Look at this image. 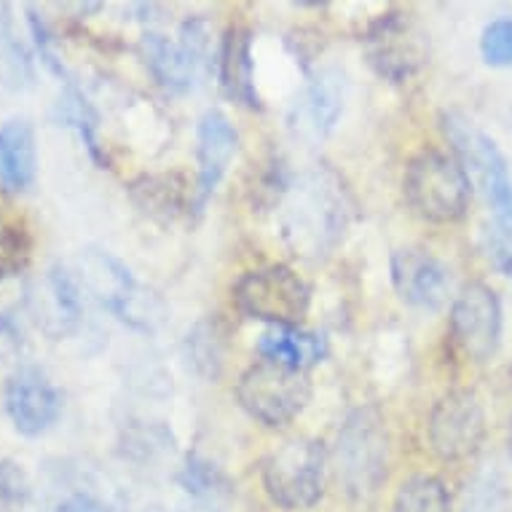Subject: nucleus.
I'll use <instances>...</instances> for the list:
<instances>
[{"label":"nucleus","mask_w":512,"mask_h":512,"mask_svg":"<svg viewBox=\"0 0 512 512\" xmlns=\"http://www.w3.org/2000/svg\"><path fill=\"white\" fill-rule=\"evenodd\" d=\"M30 247L33 244L25 226H0V279L25 269Z\"/></svg>","instance_id":"nucleus-23"},{"label":"nucleus","mask_w":512,"mask_h":512,"mask_svg":"<svg viewBox=\"0 0 512 512\" xmlns=\"http://www.w3.org/2000/svg\"><path fill=\"white\" fill-rule=\"evenodd\" d=\"M311 397L309 376L279 362H255L236 384V400L252 419L266 427H282L306 408Z\"/></svg>","instance_id":"nucleus-3"},{"label":"nucleus","mask_w":512,"mask_h":512,"mask_svg":"<svg viewBox=\"0 0 512 512\" xmlns=\"http://www.w3.org/2000/svg\"><path fill=\"white\" fill-rule=\"evenodd\" d=\"M30 311L38 328L51 338H65L81 322V295L76 279L62 266H51L33 287H30Z\"/></svg>","instance_id":"nucleus-12"},{"label":"nucleus","mask_w":512,"mask_h":512,"mask_svg":"<svg viewBox=\"0 0 512 512\" xmlns=\"http://www.w3.org/2000/svg\"><path fill=\"white\" fill-rule=\"evenodd\" d=\"M392 512H451V496L440 478L413 475L397 488Z\"/></svg>","instance_id":"nucleus-20"},{"label":"nucleus","mask_w":512,"mask_h":512,"mask_svg":"<svg viewBox=\"0 0 512 512\" xmlns=\"http://www.w3.org/2000/svg\"><path fill=\"white\" fill-rule=\"evenodd\" d=\"M325 445L311 437L290 440L263 464V483L279 507L309 510L325 491Z\"/></svg>","instance_id":"nucleus-4"},{"label":"nucleus","mask_w":512,"mask_h":512,"mask_svg":"<svg viewBox=\"0 0 512 512\" xmlns=\"http://www.w3.org/2000/svg\"><path fill=\"white\" fill-rule=\"evenodd\" d=\"M443 126L445 135L459 153L462 167L478 177L488 204L494 207L499 226L512 234V177L502 151L496 148V143L486 132H480L472 121L456 116V113H448L443 118Z\"/></svg>","instance_id":"nucleus-6"},{"label":"nucleus","mask_w":512,"mask_h":512,"mask_svg":"<svg viewBox=\"0 0 512 512\" xmlns=\"http://www.w3.org/2000/svg\"><path fill=\"white\" fill-rule=\"evenodd\" d=\"M38 151L33 124L25 118H11L0 124V188L6 194H22L35 180Z\"/></svg>","instance_id":"nucleus-15"},{"label":"nucleus","mask_w":512,"mask_h":512,"mask_svg":"<svg viewBox=\"0 0 512 512\" xmlns=\"http://www.w3.org/2000/svg\"><path fill=\"white\" fill-rule=\"evenodd\" d=\"M464 512H504V510H502V504H499V499H496L494 491H483V494L475 496L472 502H467Z\"/></svg>","instance_id":"nucleus-30"},{"label":"nucleus","mask_w":512,"mask_h":512,"mask_svg":"<svg viewBox=\"0 0 512 512\" xmlns=\"http://www.w3.org/2000/svg\"><path fill=\"white\" fill-rule=\"evenodd\" d=\"M392 282L405 303L419 309H437L448 295L451 274L432 252L408 247L392 255Z\"/></svg>","instance_id":"nucleus-13"},{"label":"nucleus","mask_w":512,"mask_h":512,"mask_svg":"<svg viewBox=\"0 0 512 512\" xmlns=\"http://www.w3.org/2000/svg\"><path fill=\"white\" fill-rule=\"evenodd\" d=\"M3 405L17 432L27 437L43 435L62 413V392L41 368L22 365L9 376Z\"/></svg>","instance_id":"nucleus-11"},{"label":"nucleus","mask_w":512,"mask_h":512,"mask_svg":"<svg viewBox=\"0 0 512 512\" xmlns=\"http://www.w3.org/2000/svg\"><path fill=\"white\" fill-rule=\"evenodd\" d=\"M451 333L472 362H486L502 336V303L483 282H470L451 306Z\"/></svg>","instance_id":"nucleus-9"},{"label":"nucleus","mask_w":512,"mask_h":512,"mask_svg":"<svg viewBox=\"0 0 512 512\" xmlns=\"http://www.w3.org/2000/svg\"><path fill=\"white\" fill-rule=\"evenodd\" d=\"M365 54L381 76L405 81L427 62V35L408 14H387L365 35Z\"/></svg>","instance_id":"nucleus-8"},{"label":"nucleus","mask_w":512,"mask_h":512,"mask_svg":"<svg viewBox=\"0 0 512 512\" xmlns=\"http://www.w3.org/2000/svg\"><path fill=\"white\" fill-rule=\"evenodd\" d=\"M488 255L494 258L496 269L504 271L507 277H512V242L507 236H494L491 244H488Z\"/></svg>","instance_id":"nucleus-28"},{"label":"nucleus","mask_w":512,"mask_h":512,"mask_svg":"<svg viewBox=\"0 0 512 512\" xmlns=\"http://www.w3.org/2000/svg\"><path fill=\"white\" fill-rule=\"evenodd\" d=\"M486 437L483 405L467 389H454L435 403L429 416V445L443 462L467 459Z\"/></svg>","instance_id":"nucleus-7"},{"label":"nucleus","mask_w":512,"mask_h":512,"mask_svg":"<svg viewBox=\"0 0 512 512\" xmlns=\"http://www.w3.org/2000/svg\"><path fill=\"white\" fill-rule=\"evenodd\" d=\"M0 57L11 68V76L14 78H30V54L19 43V38L14 35V25H11L9 6H0Z\"/></svg>","instance_id":"nucleus-25"},{"label":"nucleus","mask_w":512,"mask_h":512,"mask_svg":"<svg viewBox=\"0 0 512 512\" xmlns=\"http://www.w3.org/2000/svg\"><path fill=\"white\" fill-rule=\"evenodd\" d=\"M143 51L145 59H148V68H151V73L164 89L185 92V89L194 86L199 65L180 43H172L159 33H148L143 38Z\"/></svg>","instance_id":"nucleus-17"},{"label":"nucleus","mask_w":512,"mask_h":512,"mask_svg":"<svg viewBox=\"0 0 512 512\" xmlns=\"http://www.w3.org/2000/svg\"><path fill=\"white\" fill-rule=\"evenodd\" d=\"M188 352L194 357V365L204 376H218L223 352H220V336L215 333L210 322L196 325V330L188 336Z\"/></svg>","instance_id":"nucleus-22"},{"label":"nucleus","mask_w":512,"mask_h":512,"mask_svg":"<svg viewBox=\"0 0 512 512\" xmlns=\"http://www.w3.org/2000/svg\"><path fill=\"white\" fill-rule=\"evenodd\" d=\"M30 496L25 470L19 464L3 459L0 462V507H22Z\"/></svg>","instance_id":"nucleus-26"},{"label":"nucleus","mask_w":512,"mask_h":512,"mask_svg":"<svg viewBox=\"0 0 512 512\" xmlns=\"http://www.w3.org/2000/svg\"><path fill=\"white\" fill-rule=\"evenodd\" d=\"M236 309L277 328H298L311 303V290L293 269L269 266L247 271L234 285Z\"/></svg>","instance_id":"nucleus-5"},{"label":"nucleus","mask_w":512,"mask_h":512,"mask_svg":"<svg viewBox=\"0 0 512 512\" xmlns=\"http://www.w3.org/2000/svg\"><path fill=\"white\" fill-rule=\"evenodd\" d=\"M59 118L65 124L76 126L78 135L84 137L86 148L92 153L94 159H100V140H97V113L92 110V105L86 102V97L78 92L76 86L68 81V92L62 94V100L57 102Z\"/></svg>","instance_id":"nucleus-21"},{"label":"nucleus","mask_w":512,"mask_h":512,"mask_svg":"<svg viewBox=\"0 0 512 512\" xmlns=\"http://www.w3.org/2000/svg\"><path fill=\"white\" fill-rule=\"evenodd\" d=\"M507 443H510V456H512V419H510V437H507Z\"/></svg>","instance_id":"nucleus-31"},{"label":"nucleus","mask_w":512,"mask_h":512,"mask_svg":"<svg viewBox=\"0 0 512 512\" xmlns=\"http://www.w3.org/2000/svg\"><path fill=\"white\" fill-rule=\"evenodd\" d=\"M81 266H84L86 287L105 309L113 311L121 322L132 325V328H151L148 301L143 298V290L137 287L135 277L129 274L124 263L116 261L110 252L89 250L81 258Z\"/></svg>","instance_id":"nucleus-10"},{"label":"nucleus","mask_w":512,"mask_h":512,"mask_svg":"<svg viewBox=\"0 0 512 512\" xmlns=\"http://www.w3.org/2000/svg\"><path fill=\"white\" fill-rule=\"evenodd\" d=\"M236 148H239V135L234 124L220 110H207L199 121V148H196V161H199L194 194L196 210H202L207 199L215 194L228 164L236 156Z\"/></svg>","instance_id":"nucleus-14"},{"label":"nucleus","mask_w":512,"mask_h":512,"mask_svg":"<svg viewBox=\"0 0 512 512\" xmlns=\"http://www.w3.org/2000/svg\"><path fill=\"white\" fill-rule=\"evenodd\" d=\"M403 188L411 210L429 223H454L470 207V175L448 153L424 151L411 159Z\"/></svg>","instance_id":"nucleus-1"},{"label":"nucleus","mask_w":512,"mask_h":512,"mask_svg":"<svg viewBox=\"0 0 512 512\" xmlns=\"http://www.w3.org/2000/svg\"><path fill=\"white\" fill-rule=\"evenodd\" d=\"M220 81L228 97L247 108H261V97L252 81V35L244 27H231L220 49Z\"/></svg>","instance_id":"nucleus-16"},{"label":"nucleus","mask_w":512,"mask_h":512,"mask_svg":"<svg viewBox=\"0 0 512 512\" xmlns=\"http://www.w3.org/2000/svg\"><path fill=\"white\" fill-rule=\"evenodd\" d=\"M306 116H309L311 129L317 135H325L336 126L341 110H344V78L336 73H322L314 78L303 100Z\"/></svg>","instance_id":"nucleus-19"},{"label":"nucleus","mask_w":512,"mask_h":512,"mask_svg":"<svg viewBox=\"0 0 512 512\" xmlns=\"http://www.w3.org/2000/svg\"><path fill=\"white\" fill-rule=\"evenodd\" d=\"M258 352L269 362L303 370L325 357V341L314 336V333H303L298 328H277L263 333Z\"/></svg>","instance_id":"nucleus-18"},{"label":"nucleus","mask_w":512,"mask_h":512,"mask_svg":"<svg viewBox=\"0 0 512 512\" xmlns=\"http://www.w3.org/2000/svg\"><path fill=\"white\" fill-rule=\"evenodd\" d=\"M57 512H108V510H105L94 496L76 494V496H70L68 502L59 504Z\"/></svg>","instance_id":"nucleus-29"},{"label":"nucleus","mask_w":512,"mask_h":512,"mask_svg":"<svg viewBox=\"0 0 512 512\" xmlns=\"http://www.w3.org/2000/svg\"><path fill=\"white\" fill-rule=\"evenodd\" d=\"M389 437L376 408L349 413L338 432V478L352 496L376 494L387 480Z\"/></svg>","instance_id":"nucleus-2"},{"label":"nucleus","mask_w":512,"mask_h":512,"mask_svg":"<svg viewBox=\"0 0 512 512\" xmlns=\"http://www.w3.org/2000/svg\"><path fill=\"white\" fill-rule=\"evenodd\" d=\"M22 352V328L11 314H0V360H11Z\"/></svg>","instance_id":"nucleus-27"},{"label":"nucleus","mask_w":512,"mask_h":512,"mask_svg":"<svg viewBox=\"0 0 512 512\" xmlns=\"http://www.w3.org/2000/svg\"><path fill=\"white\" fill-rule=\"evenodd\" d=\"M480 54L494 68H512V19H494L483 30Z\"/></svg>","instance_id":"nucleus-24"}]
</instances>
